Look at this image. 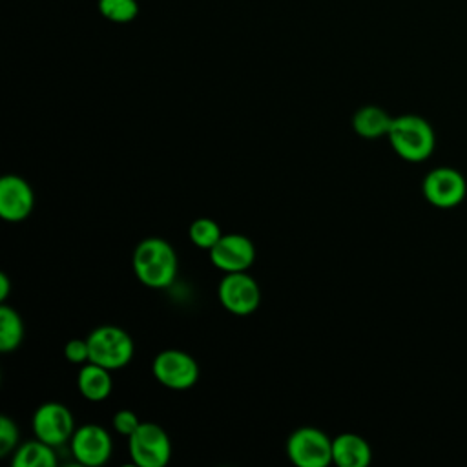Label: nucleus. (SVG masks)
Listing matches in <instances>:
<instances>
[{"instance_id": "obj_1", "label": "nucleus", "mask_w": 467, "mask_h": 467, "mask_svg": "<svg viewBox=\"0 0 467 467\" xmlns=\"http://www.w3.org/2000/svg\"><path fill=\"white\" fill-rule=\"evenodd\" d=\"M131 266L142 285L164 288L171 285L177 275V254L168 241L148 237L135 246Z\"/></svg>"}, {"instance_id": "obj_2", "label": "nucleus", "mask_w": 467, "mask_h": 467, "mask_svg": "<svg viewBox=\"0 0 467 467\" xmlns=\"http://www.w3.org/2000/svg\"><path fill=\"white\" fill-rule=\"evenodd\" d=\"M387 137L392 150L409 162L425 161L436 144L432 126L423 117L412 113L394 117Z\"/></svg>"}, {"instance_id": "obj_3", "label": "nucleus", "mask_w": 467, "mask_h": 467, "mask_svg": "<svg viewBox=\"0 0 467 467\" xmlns=\"http://www.w3.org/2000/svg\"><path fill=\"white\" fill-rule=\"evenodd\" d=\"M86 339L89 347V361L109 370L126 367L135 352L131 336L115 325L97 327Z\"/></svg>"}, {"instance_id": "obj_4", "label": "nucleus", "mask_w": 467, "mask_h": 467, "mask_svg": "<svg viewBox=\"0 0 467 467\" xmlns=\"http://www.w3.org/2000/svg\"><path fill=\"white\" fill-rule=\"evenodd\" d=\"M128 451L139 467H164L171 456V443L161 425L142 421L128 438Z\"/></svg>"}, {"instance_id": "obj_5", "label": "nucleus", "mask_w": 467, "mask_h": 467, "mask_svg": "<svg viewBox=\"0 0 467 467\" xmlns=\"http://www.w3.org/2000/svg\"><path fill=\"white\" fill-rule=\"evenodd\" d=\"M286 456L297 467H327L332 463V438L316 427L296 429L286 440Z\"/></svg>"}, {"instance_id": "obj_6", "label": "nucleus", "mask_w": 467, "mask_h": 467, "mask_svg": "<svg viewBox=\"0 0 467 467\" xmlns=\"http://www.w3.org/2000/svg\"><path fill=\"white\" fill-rule=\"evenodd\" d=\"M151 372L161 385L173 390H184L195 385L199 378V365L188 352L166 348L155 356Z\"/></svg>"}, {"instance_id": "obj_7", "label": "nucleus", "mask_w": 467, "mask_h": 467, "mask_svg": "<svg viewBox=\"0 0 467 467\" xmlns=\"http://www.w3.org/2000/svg\"><path fill=\"white\" fill-rule=\"evenodd\" d=\"M75 429V418L64 403L46 401L33 414L35 438L49 443L51 447L67 443Z\"/></svg>"}, {"instance_id": "obj_8", "label": "nucleus", "mask_w": 467, "mask_h": 467, "mask_svg": "<svg viewBox=\"0 0 467 467\" xmlns=\"http://www.w3.org/2000/svg\"><path fill=\"white\" fill-rule=\"evenodd\" d=\"M221 305L235 316H248L257 310L261 303V290L257 281L246 272L226 274L217 288Z\"/></svg>"}, {"instance_id": "obj_9", "label": "nucleus", "mask_w": 467, "mask_h": 467, "mask_svg": "<svg viewBox=\"0 0 467 467\" xmlns=\"http://www.w3.org/2000/svg\"><path fill=\"white\" fill-rule=\"evenodd\" d=\"M425 199L436 208H454L458 206L465 193L467 184L463 175L454 168H434L431 170L421 184Z\"/></svg>"}, {"instance_id": "obj_10", "label": "nucleus", "mask_w": 467, "mask_h": 467, "mask_svg": "<svg viewBox=\"0 0 467 467\" xmlns=\"http://www.w3.org/2000/svg\"><path fill=\"white\" fill-rule=\"evenodd\" d=\"M69 447L78 463L99 467L109 460L113 443L109 432L104 427L97 423H86L75 429L69 440Z\"/></svg>"}, {"instance_id": "obj_11", "label": "nucleus", "mask_w": 467, "mask_h": 467, "mask_svg": "<svg viewBox=\"0 0 467 467\" xmlns=\"http://www.w3.org/2000/svg\"><path fill=\"white\" fill-rule=\"evenodd\" d=\"M208 252L212 265L224 274L246 272L255 259V246L243 234H223Z\"/></svg>"}, {"instance_id": "obj_12", "label": "nucleus", "mask_w": 467, "mask_h": 467, "mask_svg": "<svg viewBox=\"0 0 467 467\" xmlns=\"http://www.w3.org/2000/svg\"><path fill=\"white\" fill-rule=\"evenodd\" d=\"M35 206L31 184L20 175L7 173L0 181V215L7 223H20L29 217Z\"/></svg>"}, {"instance_id": "obj_13", "label": "nucleus", "mask_w": 467, "mask_h": 467, "mask_svg": "<svg viewBox=\"0 0 467 467\" xmlns=\"http://www.w3.org/2000/svg\"><path fill=\"white\" fill-rule=\"evenodd\" d=\"M372 460L368 441L356 432H341L332 440V463L337 467H367Z\"/></svg>"}, {"instance_id": "obj_14", "label": "nucleus", "mask_w": 467, "mask_h": 467, "mask_svg": "<svg viewBox=\"0 0 467 467\" xmlns=\"http://www.w3.org/2000/svg\"><path fill=\"white\" fill-rule=\"evenodd\" d=\"M109 368L100 367L97 363H84L77 376V385L82 394V398L89 401H102L109 396L113 389V381L109 376Z\"/></svg>"}, {"instance_id": "obj_15", "label": "nucleus", "mask_w": 467, "mask_h": 467, "mask_svg": "<svg viewBox=\"0 0 467 467\" xmlns=\"http://www.w3.org/2000/svg\"><path fill=\"white\" fill-rule=\"evenodd\" d=\"M392 119L383 108L379 106H363L352 117L354 131L363 139H378L387 137Z\"/></svg>"}, {"instance_id": "obj_16", "label": "nucleus", "mask_w": 467, "mask_h": 467, "mask_svg": "<svg viewBox=\"0 0 467 467\" xmlns=\"http://www.w3.org/2000/svg\"><path fill=\"white\" fill-rule=\"evenodd\" d=\"M13 467H55L57 465V454L55 447L42 440H31L22 443L15 449Z\"/></svg>"}, {"instance_id": "obj_17", "label": "nucleus", "mask_w": 467, "mask_h": 467, "mask_svg": "<svg viewBox=\"0 0 467 467\" xmlns=\"http://www.w3.org/2000/svg\"><path fill=\"white\" fill-rule=\"evenodd\" d=\"M24 337V323L18 312L2 303L0 306V350L2 352H13L18 348Z\"/></svg>"}, {"instance_id": "obj_18", "label": "nucleus", "mask_w": 467, "mask_h": 467, "mask_svg": "<svg viewBox=\"0 0 467 467\" xmlns=\"http://www.w3.org/2000/svg\"><path fill=\"white\" fill-rule=\"evenodd\" d=\"M97 9L113 24H130L139 16L137 0H97Z\"/></svg>"}, {"instance_id": "obj_19", "label": "nucleus", "mask_w": 467, "mask_h": 467, "mask_svg": "<svg viewBox=\"0 0 467 467\" xmlns=\"http://www.w3.org/2000/svg\"><path fill=\"white\" fill-rule=\"evenodd\" d=\"M221 235H223L221 226L213 219H208V217L195 219L188 228L190 241L197 248H202V250H210L221 239Z\"/></svg>"}, {"instance_id": "obj_20", "label": "nucleus", "mask_w": 467, "mask_h": 467, "mask_svg": "<svg viewBox=\"0 0 467 467\" xmlns=\"http://www.w3.org/2000/svg\"><path fill=\"white\" fill-rule=\"evenodd\" d=\"M18 427L9 416L0 418V454L7 456L18 445Z\"/></svg>"}, {"instance_id": "obj_21", "label": "nucleus", "mask_w": 467, "mask_h": 467, "mask_svg": "<svg viewBox=\"0 0 467 467\" xmlns=\"http://www.w3.org/2000/svg\"><path fill=\"white\" fill-rule=\"evenodd\" d=\"M140 423L142 421L139 420V416L130 409H120L113 414V429L126 438H130L139 429Z\"/></svg>"}, {"instance_id": "obj_22", "label": "nucleus", "mask_w": 467, "mask_h": 467, "mask_svg": "<svg viewBox=\"0 0 467 467\" xmlns=\"http://www.w3.org/2000/svg\"><path fill=\"white\" fill-rule=\"evenodd\" d=\"M66 359L75 365H84L89 361V347L88 339H69L64 347Z\"/></svg>"}, {"instance_id": "obj_23", "label": "nucleus", "mask_w": 467, "mask_h": 467, "mask_svg": "<svg viewBox=\"0 0 467 467\" xmlns=\"http://www.w3.org/2000/svg\"><path fill=\"white\" fill-rule=\"evenodd\" d=\"M9 290H11V283H9V277L5 274H0V301L5 303L7 296H9Z\"/></svg>"}]
</instances>
